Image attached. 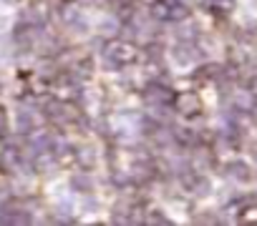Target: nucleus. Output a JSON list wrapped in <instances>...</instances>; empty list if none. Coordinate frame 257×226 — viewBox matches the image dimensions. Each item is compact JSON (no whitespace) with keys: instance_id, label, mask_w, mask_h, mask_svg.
Returning a JSON list of instances; mask_svg holds the SVG:
<instances>
[{"instance_id":"obj_1","label":"nucleus","mask_w":257,"mask_h":226,"mask_svg":"<svg viewBox=\"0 0 257 226\" xmlns=\"http://www.w3.org/2000/svg\"><path fill=\"white\" fill-rule=\"evenodd\" d=\"M108 58H116L118 63H132L137 56H134V50L128 46H111L108 48Z\"/></svg>"},{"instance_id":"obj_3","label":"nucleus","mask_w":257,"mask_h":226,"mask_svg":"<svg viewBox=\"0 0 257 226\" xmlns=\"http://www.w3.org/2000/svg\"><path fill=\"white\" fill-rule=\"evenodd\" d=\"M73 186H76V188H83V191H88V188H91L88 178H81V176H76V178H73Z\"/></svg>"},{"instance_id":"obj_2","label":"nucleus","mask_w":257,"mask_h":226,"mask_svg":"<svg viewBox=\"0 0 257 226\" xmlns=\"http://www.w3.org/2000/svg\"><path fill=\"white\" fill-rule=\"evenodd\" d=\"M179 106H184V108H187V116H192L194 108H197V98H194V96H182V98H179Z\"/></svg>"},{"instance_id":"obj_4","label":"nucleus","mask_w":257,"mask_h":226,"mask_svg":"<svg viewBox=\"0 0 257 226\" xmlns=\"http://www.w3.org/2000/svg\"><path fill=\"white\" fill-rule=\"evenodd\" d=\"M147 6H157V3H162V0H144Z\"/></svg>"}]
</instances>
